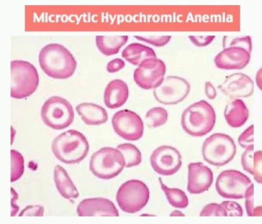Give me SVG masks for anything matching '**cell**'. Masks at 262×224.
<instances>
[{
    "label": "cell",
    "mask_w": 262,
    "mask_h": 224,
    "mask_svg": "<svg viewBox=\"0 0 262 224\" xmlns=\"http://www.w3.org/2000/svg\"><path fill=\"white\" fill-rule=\"evenodd\" d=\"M245 207L249 217L254 215V185L253 184L249 187L245 195Z\"/></svg>",
    "instance_id": "836d02e7"
},
{
    "label": "cell",
    "mask_w": 262,
    "mask_h": 224,
    "mask_svg": "<svg viewBox=\"0 0 262 224\" xmlns=\"http://www.w3.org/2000/svg\"><path fill=\"white\" fill-rule=\"evenodd\" d=\"M44 214V208L41 206H28L21 211L19 214L20 217H41Z\"/></svg>",
    "instance_id": "d590c367"
},
{
    "label": "cell",
    "mask_w": 262,
    "mask_h": 224,
    "mask_svg": "<svg viewBox=\"0 0 262 224\" xmlns=\"http://www.w3.org/2000/svg\"><path fill=\"white\" fill-rule=\"evenodd\" d=\"M41 116L46 125L60 130L67 128L74 122V109L66 99L59 96H52L43 104Z\"/></svg>",
    "instance_id": "ba28073f"
},
{
    "label": "cell",
    "mask_w": 262,
    "mask_h": 224,
    "mask_svg": "<svg viewBox=\"0 0 262 224\" xmlns=\"http://www.w3.org/2000/svg\"><path fill=\"white\" fill-rule=\"evenodd\" d=\"M255 80H256V84L258 88L262 91V68L261 69L258 70V73L256 74V77H255Z\"/></svg>",
    "instance_id": "60d3db41"
},
{
    "label": "cell",
    "mask_w": 262,
    "mask_h": 224,
    "mask_svg": "<svg viewBox=\"0 0 262 224\" xmlns=\"http://www.w3.org/2000/svg\"><path fill=\"white\" fill-rule=\"evenodd\" d=\"M125 66V63L121 59H115L107 64V71L109 73H115L122 70Z\"/></svg>",
    "instance_id": "74e56055"
},
{
    "label": "cell",
    "mask_w": 262,
    "mask_h": 224,
    "mask_svg": "<svg viewBox=\"0 0 262 224\" xmlns=\"http://www.w3.org/2000/svg\"><path fill=\"white\" fill-rule=\"evenodd\" d=\"M215 38V36H189L190 40L197 47H205L208 46Z\"/></svg>",
    "instance_id": "8d00e7d4"
},
{
    "label": "cell",
    "mask_w": 262,
    "mask_h": 224,
    "mask_svg": "<svg viewBox=\"0 0 262 224\" xmlns=\"http://www.w3.org/2000/svg\"><path fill=\"white\" fill-rule=\"evenodd\" d=\"M170 216L171 217H185V215L182 213V212L178 210L173 211L171 214H170Z\"/></svg>",
    "instance_id": "7bdbcfd3"
},
{
    "label": "cell",
    "mask_w": 262,
    "mask_h": 224,
    "mask_svg": "<svg viewBox=\"0 0 262 224\" xmlns=\"http://www.w3.org/2000/svg\"><path fill=\"white\" fill-rule=\"evenodd\" d=\"M150 198V191L143 182L130 180L119 187L117 201L121 210L126 213L134 214L147 205Z\"/></svg>",
    "instance_id": "52a82bcc"
},
{
    "label": "cell",
    "mask_w": 262,
    "mask_h": 224,
    "mask_svg": "<svg viewBox=\"0 0 262 224\" xmlns=\"http://www.w3.org/2000/svg\"><path fill=\"white\" fill-rule=\"evenodd\" d=\"M11 97L23 99L36 91L39 85V74L36 68L26 61H11Z\"/></svg>",
    "instance_id": "277c9868"
},
{
    "label": "cell",
    "mask_w": 262,
    "mask_h": 224,
    "mask_svg": "<svg viewBox=\"0 0 262 224\" xmlns=\"http://www.w3.org/2000/svg\"><path fill=\"white\" fill-rule=\"evenodd\" d=\"M253 158H254V146L248 147L242 155V165L244 170L251 174L253 170Z\"/></svg>",
    "instance_id": "4dcf8cb0"
},
{
    "label": "cell",
    "mask_w": 262,
    "mask_h": 224,
    "mask_svg": "<svg viewBox=\"0 0 262 224\" xmlns=\"http://www.w3.org/2000/svg\"><path fill=\"white\" fill-rule=\"evenodd\" d=\"M53 153L64 164L82 162L87 156L89 144L81 132L70 129L55 138L51 144Z\"/></svg>",
    "instance_id": "7a4b0ae2"
},
{
    "label": "cell",
    "mask_w": 262,
    "mask_h": 224,
    "mask_svg": "<svg viewBox=\"0 0 262 224\" xmlns=\"http://www.w3.org/2000/svg\"><path fill=\"white\" fill-rule=\"evenodd\" d=\"M162 190L165 192L166 197L169 204L175 208L185 209L188 206L189 201L186 194L185 192L177 188H169L162 182V179L159 178Z\"/></svg>",
    "instance_id": "cb8c5ba5"
},
{
    "label": "cell",
    "mask_w": 262,
    "mask_h": 224,
    "mask_svg": "<svg viewBox=\"0 0 262 224\" xmlns=\"http://www.w3.org/2000/svg\"><path fill=\"white\" fill-rule=\"evenodd\" d=\"M117 135L127 141H138L144 133V123L140 116L129 109L119 111L112 119Z\"/></svg>",
    "instance_id": "8fae6325"
},
{
    "label": "cell",
    "mask_w": 262,
    "mask_h": 224,
    "mask_svg": "<svg viewBox=\"0 0 262 224\" xmlns=\"http://www.w3.org/2000/svg\"><path fill=\"white\" fill-rule=\"evenodd\" d=\"M127 40V36H97L96 37L97 48L106 56L117 54Z\"/></svg>",
    "instance_id": "603a6c76"
},
{
    "label": "cell",
    "mask_w": 262,
    "mask_h": 224,
    "mask_svg": "<svg viewBox=\"0 0 262 224\" xmlns=\"http://www.w3.org/2000/svg\"><path fill=\"white\" fill-rule=\"evenodd\" d=\"M236 153V146L230 136L215 133L207 138L202 147L205 162L215 167H222L233 160Z\"/></svg>",
    "instance_id": "5b68a950"
},
{
    "label": "cell",
    "mask_w": 262,
    "mask_h": 224,
    "mask_svg": "<svg viewBox=\"0 0 262 224\" xmlns=\"http://www.w3.org/2000/svg\"><path fill=\"white\" fill-rule=\"evenodd\" d=\"M54 175L56 189L63 197L66 199H76L79 197V192L63 167L56 165L54 168Z\"/></svg>",
    "instance_id": "44dd1931"
},
{
    "label": "cell",
    "mask_w": 262,
    "mask_h": 224,
    "mask_svg": "<svg viewBox=\"0 0 262 224\" xmlns=\"http://www.w3.org/2000/svg\"><path fill=\"white\" fill-rule=\"evenodd\" d=\"M128 87L120 79H115L109 83L104 94V102L108 108L122 107L128 99Z\"/></svg>",
    "instance_id": "ac0fdd59"
},
{
    "label": "cell",
    "mask_w": 262,
    "mask_h": 224,
    "mask_svg": "<svg viewBox=\"0 0 262 224\" xmlns=\"http://www.w3.org/2000/svg\"><path fill=\"white\" fill-rule=\"evenodd\" d=\"M78 114L88 125H99L107 122V112L103 107L92 103H82L76 107Z\"/></svg>",
    "instance_id": "d6986e66"
},
{
    "label": "cell",
    "mask_w": 262,
    "mask_h": 224,
    "mask_svg": "<svg viewBox=\"0 0 262 224\" xmlns=\"http://www.w3.org/2000/svg\"><path fill=\"white\" fill-rule=\"evenodd\" d=\"M228 47H240L245 48L249 52L251 53L252 51V40L250 36H245V37L235 38L233 40L230 41V44L227 46Z\"/></svg>",
    "instance_id": "e575fe53"
},
{
    "label": "cell",
    "mask_w": 262,
    "mask_h": 224,
    "mask_svg": "<svg viewBox=\"0 0 262 224\" xmlns=\"http://www.w3.org/2000/svg\"><path fill=\"white\" fill-rule=\"evenodd\" d=\"M205 94L210 100H213L217 96L216 91L211 82L205 83Z\"/></svg>",
    "instance_id": "f35d334b"
},
{
    "label": "cell",
    "mask_w": 262,
    "mask_h": 224,
    "mask_svg": "<svg viewBox=\"0 0 262 224\" xmlns=\"http://www.w3.org/2000/svg\"><path fill=\"white\" fill-rule=\"evenodd\" d=\"M122 58L134 65H140L146 59L157 58L152 48L139 43H133L124 48L122 53Z\"/></svg>",
    "instance_id": "7402d4cb"
},
{
    "label": "cell",
    "mask_w": 262,
    "mask_h": 224,
    "mask_svg": "<svg viewBox=\"0 0 262 224\" xmlns=\"http://www.w3.org/2000/svg\"><path fill=\"white\" fill-rule=\"evenodd\" d=\"M252 182L245 174L237 170H225L217 177L215 189L225 198L242 199Z\"/></svg>",
    "instance_id": "9c48e42d"
},
{
    "label": "cell",
    "mask_w": 262,
    "mask_h": 224,
    "mask_svg": "<svg viewBox=\"0 0 262 224\" xmlns=\"http://www.w3.org/2000/svg\"><path fill=\"white\" fill-rule=\"evenodd\" d=\"M201 217H227L226 211L221 204H209L200 212Z\"/></svg>",
    "instance_id": "83f0119b"
},
{
    "label": "cell",
    "mask_w": 262,
    "mask_h": 224,
    "mask_svg": "<svg viewBox=\"0 0 262 224\" xmlns=\"http://www.w3.org/2000/svg\"><path fill=\"white\" fill-rule=\"evenodd\" d=\"M253 216L262 217L261 206H260V207H256V208L254 209V215H253Z\"/></svg>",
    "instance_id": "b9f144b4"
},
{
    "label": "cell",
    "mask_w": 262,
    "mask_h": 224,
    "mask_svg": "<svg viewBox=\"0 0 262 224\" xmlns=\"http://www.w3.org/2000/svg\"><path fill=\"white\" fill-rule=\"evenodd\" d=\"M225 117L230 127L238 128L248 121V109L241 99H234L225 107Z\"/></svg>",
    "instance_id": "ffe728a7"
},
{
    "label": "cell",
    "mask_w": 262,
    "mask_h": 224,
    "mask_svg": "<svg viewBox=\"0 0 262 224\" xmlns=\"http://www.w3.org/2000/svg\"><path fill=\"white\" fill-rule=\"evenodd\" d=\"M251 53L245 48L228 47L215 56L214 63L222 70H242L250 62Z\"/></svg>",
    "instance_id": "9a60e30c"
},
{
    "label": "cell",
    "mask_w": 262,
    "mask_h": 224,
    "mask_svg": "<svg viewBox=\"0 0 262 224\" xmlns=\"http://www.w3.org/2000/svg\"><path fill=\"white\" fill-rule=\"evenodd\" d=\"M215 121L213 107L204 100L189 106L182 116L184 130L193 137L206 136L213 129Z\"/></svg>",
    "instance_id": "3957f363"
},
{
    "label": "cell",
    "mask_w": 262,
    "mask_h": 224,
    "mask_svg": "<svg viewBox=\"0 0 262 224\" xmlns=\"http://www.w3.org/2000/svg\"><path fill=\"white\" fill-rule=\"evenodd\" d=\"M213 182L212 170L205 164L190 163L188 165L187 191L190 194H201L206 192Z\"/></svg>",
    "instance_id": "5bb4252c"
},
{
    "label": "cell",
    "mask_w": 262,
    "mask_h": 224,
    "mask_svg": "<svg viewBox=\"0 0 262 224\" xmlns=\"http://www.w3.org/2000/svg\"><path fill=\"white\" fill-rule=\"evenodd\" d=\"M136 39L139 40L145 41L156 47H162L165 46L171 39V36H135Z\"/></svg>",
    "instance_id": "f546056e"
},
{
    "label": "cell",
    "mask_w": 262,
    "mask_h": 224,
    "mask_svg": "<svg viewBox=\"0 0 262 224\" xmlns=\"http://www.w3.org/2000/svg\"><path fill=\"white\" fill-rule=\"evenodd\" d=\"M221 206L226 211L227 216H243V210L241 206L234 201H224L221 204Z\"/></svg>",
    "instance_id": "d6a6232c"
},
{
    "label": "cell",
    "mask_w": 262,
    "mask_h": 224,
    "mask_svg": "<svg viewBox=\"0 0 262 224\" xmlns=\"http://www.w3.org/2000/svg\"><path fill=\"white\" fill-rule=\"evenodd\" d=\"M125 167L123 155L117 149L104 147L91 157L90 170L95 176L101 179L117 177Z\"/></svg>",
    "instance_id": "8992f818"
},
{
    "label": "cell",
    "mask_w": 262,
    "mask_h": 224,
    "mask_svg": "<svg viewBox=\"0 0 262 224\" xmlns=\"http://www.w3.org/2000/svg\"><path fill=\"white\" fill-rule=\"evenodd\" d=\"M18 199L17 194L16 193V192L13 188H11V216H14L16 215V212L19 210V207L18 206L16 205V200Z\"/></svg>",
    "instance_id": "ab89813d"
},
{
    "label": "cell",
    "mask_w": 262,
    "mask_h": 224,
    "mask_svg": "<svg viewBox=\"0 0 262 224\" xmlns=\"http://www.w3.org/2000/svg\"><path fill=\"white\" fill-rule=\"evenodd\" d=\"M168 119V113L163 107H154L147 113L145 123L149 128L164 125Z\"/></svg>",
    "instance_id": "484cf974"
},
{
    "label": "cell",
    "mask_w": 262,
    "mask_h": 224,
    "mask_svg": "<svg viewBox=\"0 0 262 224\" xmlns=\"http://www.w3.org/2000/svg\"><path fill=\"white\" fill-rule=\"evenodd\" d=\"M252 175L254 176L255 182L262 184V151L254 152Z\"/></svg>",
    "instance_id": "f1b7e54d"
},
{
    "label": "cell",
    "mask_w": 262,
    "mask_h": 224,
    "mask_svg": "<svg viewBox=\"0 0 262 224\" xmlns=\"http://www.w3.org/2000/svg\"><path fill=\"white\" fill-rule=\"evenodd\" d=\"M117 149L123 155L127 168L138 166L142 162V154L134 144L129 143L119 144Z\"/></svg>",
    "instance_id": "d4e9b609"
},
{
    "label": "cell",
    "mask_w": 262,
    "mask_h": 224,
    "mask_svg": "<svg viewBox=\"0 0 262 224\" xmlns=\"http://www.w3.org/2000/svg\"><path fill=\"white\" fill-rule=\"evenodd\" d=\"M166 66L164 61L154 58L146 59L135 70L134 79L141 88H156L164 80Z\"/></svg>",
    "instance_id": "7c38bea8"
},
{
    "label": "cell",
    "mask_w": 262,
    "mask_h": 224,
    "mask_svg": "<svg viewBox=\"0 0 262 224\" xmlns=\"http://www.w3.org/2000/svg\"><path fill=\"white\" fill-rule=\"evenodd\" d=\"M11 153V182L19 180L24 173V159L17 151L12 149Z\"/></svg>",
    "instance_id": "4316f807"
},
{
    "label": "cell",
    "mask_w": 262,
    "mask_h": 224,
    "mask_svg": "<svg viewBox=\"0 0 262 224\" xmlns=\"http://www.w3.org/2000/svg\"><path fill=\"white\" fill-rule=\"evenodd\" d=\"M238 143L243 148L247 149L254 144V125L250 126L238 138Z\"/></svg>",
    "instance_id": "1f68e13d"
},
{
    "label": "cell",
    "mask_w": 262,
    "mask_h": 224,
    "mask_svg": "<svg viewBox=\"0 0 262 224\" xmlns=\"http://www.w3.org/2000/svg\"><path fill=\"white\" fill-rule=\"evenodd\" d=\"M39 61L43 71L54 79H69L76 71L75 58L60 44L45 46L39 52Z\"/></svg>",
    "instance_id": "6da1fadb"
},
{
    "label": "cell",
    "mask_w": 262,
    "mask_h": 224,
    "mask_svg": "<svg viewBox=\"0 0 262 224\" xmlns=\"http://www.w3.org/2000/svg\"><path fill=\"white\" fill-rule=\"evenodd\" d=\"M80 217H118L119 212L109 199L103 197L88 198L82 200L77 207Z\"/></svg>",
    "instance_id": "2e32d148"
},
{
    "label": "cell",
    "mask_w": 262,
    "mask_h": 224,
    "mask_svg": "<svg viewBox=\"0 0 262 224\" xmlns=\"http://www.w3.org/2000/svg\"><path fill=\"white\" fill-rule=\"evenodd\" d=\"M152 168L159 175L170 176L174 175L182 167V155L174 147L161 146L150 155Z\"/></svg>",
    "instance_id": "4fadbf2b"
},
{
    "label": "cell",
    "mask_w": 262,
    "mask_h": 224,
    "mask_svg": "<svg viewBox=\"0 0 262 224\" xmlns=\"http://www.w3.org/2000/svg\"><path fill=\"white\" fill-rule=\"evenodd\" d=\"M190 91V84L183 78L167 76L158 87L154 88V95L161 104L172 105L186 99Z\"/></svg>",
    "instance_id": "30bf717a"
},
{
    "label": "cell",
    "mask_w": 262,
    "mask_h": 224,
    "mask_svg": "<svg viewBox=\"0 0 262 224\" xmlns=\"http://www.w3.org/2000/svg\"><path fill=\"white\" fill-rule=\"evenodd\" d=\"M219 89L230 98H247L254 93V83L248 76L234 74L228 76Z\"/></svg>",
    "instance_id": "e0dca14e"
}]
</instances>
